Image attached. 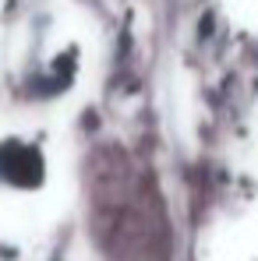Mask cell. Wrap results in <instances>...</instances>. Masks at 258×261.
Listing matches in <instances>:
<instances>
[{
    "label": "cell",
    "instance_id": "6da1fadb",
    "mask_svg": "<svg viewBox=\"0 0 258 261\" xmlns=\"http://www.w3.org/2000/svg\"><path fill=\"white\" fill-rule=\"evenodd\" d=\"M46 184V159L36 141L4 138L0 141V194H36Z\"/></svg>",
    "mask_w": 258,
    "mask_h": 261
}]
</instances>
